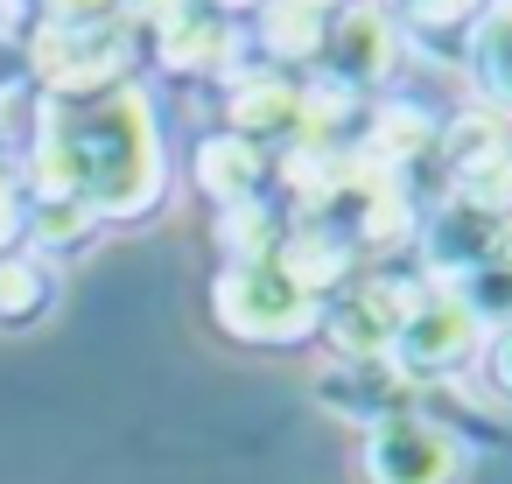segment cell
I'll return each instance as SVG.
<instances>
[{"label":"cell","mask_w":512,"mask_h":484,"mask_svg":"<svg viewBox=\"0 0 512 484\" xmlns=\"http://www.w3.org/2000/svg\"><path fill=\"white\" fill-rule=\"evenodd\" d=\"M29 197H78L92 218L134 225L155 218L169 197V155L148 92L127 78L99 99H43V127L22 169Z\"/></svg>","instance_id":"1"},{"label":"cell","mask_w":512,"mask_h":484,"mask_svg":"<svg viewBox=\"0 0 512 484\" xmlns=\"http://www.w3.org/2000/svg\"><path fill=\"white\" fill-rule=\"evenodd\" d=\"M211 316H218L225 337L267 344V351L302 344V337L323 330V302L302 295V288H295L288 274H274V267H225V274L211 281Z\"/></svg>","instance_id":"2"},{"label":"cell","mask_w":512,"mask_h":484,"mask_svg":"<svg viewBox=\"0 0 512 484\" xmlns=\"http://www.w3.org/2000/svg\"><path fill=\"white\" fill-rule=\"evenodd\" d=\"M358 470H365V484H463L470 449L442 421H428V414L407 407V414H386V421L365 428Z\"/></svg>","instance_id":"3"},{"label":"cell","mask_w":512,"mask_h":484,"mask_svg":"<svg viewBox=\"0 0 512 484\" xmlns=\"http://www.w3.org/2000/svg\"><path fill=\"white\" fill-rule=\"evenodd\" d=\"M29 71L50 99H99L120 92L134 71V29H99V36H64L36 29L29 36Z\"/></svg>","instance_id":"4"},{"label":"cell","mask_w":512,"mask_h":484,"mask_svg":"<svg viewBox=\"0 0 512 484\" xmlns=\"http://www.w3.org/2000/svg\"><path fill=\"white\" fill-rule=\"evenodd\" d=\"M477 351H484V323H477V309H470L456 288H435V295H421V302L407 309V323H400V337H393V358H386V365L414 386V379L463 372Z\"/></svg>","instance_id":"5"},{"label":"cell","mask_w":512,"mask_h":484,"mask_svg":"<svg viewBox=\"0 0 512 484\" xmlns=\"http://www.w3.org/2000/svg\"><path fill=\"white\" fill-rule=\"evenodd\" d=\"M414 302H421V295L400 288V281H386V274L337 288V302L323 309V337L337 344V365H386V358H393V337H400V323H407Z\"/></svg>","instance_id":"6"},{"label":"cell","mask_w":512,"mask_h":484,"mask_svg":"<svg viewBox=\"0 0 512 484\" xmlns=\"http://www.w3.org/2000/svg\"><path fill=\"white\" fill-rule=\"evenodd\" d=\"M393 57H400V22L386 8H372V0H344V8H330V36H323L330 85H344V92L386 85Z\"/></svg>","instance_id":"7"},{"label":"cell","mask_w":512,"mask_h":484,"mask_svg":"<svg viewBox=\"0 0 512 484\" xmlns=\"http://www.w3.org/2000/svg\"><path fill=\"white\" fill-rule=\"evenodd\" d=\"M225 120H232L225 134H239L253 148H267L281 134H302V85L288 71H239L232 92H225Z\"/></svg>","instance_id":"8"},{"label":"cell","mask_w":512,"mask_h":484,"mask_svg":"<svg viewBox=\"0 0 512 484\" xmlns=\"http://www.w3.org/2000/svg\"><path fill=\"white\" fill-rule=\"evenodd\" d=\"M351 239L337 232V225H323V218H295L288 232H281V246H274V274H288L302 295H337V288H351Z\"/></svg>","instance_id":"9"},{"label":"cell","mask_w":512,"mask_h":484,"mask_svg":"<svg viewBox=\"0 0 512 484\" xmlns=\"http://www.w3.org/2000/svg\"><path fill=\"white\" fill-rule=\"evenodd\" d=\"M190 176H197V190H211L218 211L253 204V197L267 190V148H253V141H239V134H211V141H197Z\"/></svg>","instance_id":"10"},{"label":"cell","mask_w":512,"mask_h":484,"mask_svg":"<svg viewBox=\"0 0 512 484\" xmlns=\"http://www.w3.org/2000/svg\"><path fill=\"white\" fill-rule=\"evenodd\" d=\"M323 36H330V15L309 8V0H260V50L274 71L323 64Z\"/></svg>","instance_id":"11"},{"label":"cell","mask_w":512,"mask_h":484,"mask_svg":"<svg viewBox=\"0 0 512 484\" xmlns=\"http://www.w3.org/2000/svg\"><path fill=\"white\" fill-rule=\"evenodd\" d=\"M428 148H442V127H435V113H421V106H379L372 113V127H365V148H358V162L365 169H386V176H400L407 162H421Z\"/></svg>","instance_id":"12"},{"label":"cell","mask_w":512,"mask_h":484,"mask_svg":"<svg viewBox=\"0 0 512 484\" xmlns=\"http://www.w3.org/2000/svg\"><path fill=\"white\" fill-rule=\"evenodd\" d=\"M50 302H57V274H50L43 253H29V246L0 253V330H29V323H43Z\"/></svg>","instance_id":"13"},{"label":"cell","mask_w":512,"mask_h":484,"mask_svg":"<svg viewBox=\"0 0 512 484\" xmlns=\"http://www.w3.org/2000/svg\"><path fill=\"white\" fill-rule=\"evenodd\" d=\"M232 50H239L232 29H225L218 15H204V8H197L190 22H176L169 36H155V57H162L169 71H183V78H218V71L232 64Z\"/></svg>","instance_id":"14"},{"label":"cell","mask_w":512,"mask_h":484,"mask_svg":"<svg viewBox=\"0 0 512 484\" xmlns=\"http://www.w3.org/2000/svg\"><path fill=\"white\" fill-rule=\"evenodd\" d=\"M281 232H288V218H281L267 197L218 211V246H225V267H267V260H274V246H281Z\"/></svg>","instance_id":"15"},{"label":"cell","mask_w":512,"mask_h":484,"mask_svg":"<svg viewBox=\"0 0 512 484\" xmlns=\"http://www.w3.org/2000/svg\"><path fill=\"white\" fill-rule=\"evenodd\" d=\"M99 218L78 204V197H29V211H22V246L29 253H71V246H85V232H92Z\"/></svg>","instance_id":"16"},{"label":"cell","mask_w":512,"mask_h":484,"mask_svg":"<svg viewBox=\"0 0 512 484\" xmlns=\"http://www.w3.org/2000/svg\"><path fill=\"white\" fill-rule=\"evenodd\" d=\"M470 64H477L484 92L512 106V0H498V8L477 22V36H470Z\"/></svg>","instance_id":"17"},{"label":"cell","mask_w":512,"mask_h":484,"mask_svg":"<svg viewBox=\"0 0 512 484\" xmlns=\"http://www.w3.org/2000/svg\"><path fill=\"white\" fill-rule=\"evenodd\" d=\"M134 0H43V29L64 36H99V29H134L127 22Z\"/></svg>","instance_id":"18"},{"label":"cell","mask_w":512,"mask_h":484,"mask_svg":"<svg viewBox=\"0 0 512 484\" xmlns=\"http://www.w3.org/2000/svg\"><path fill=\"white\" fill-rule=\"evenodd\" d=\"M442 148H449V162H456V176H470V169H484V162H498V155H512V141L498 134V120H456V127L442 134Z\"/></svg>","instance_id":"19"},{"label":"cell","mask_w":512,"mask_h":484,"mask_svg":"<svg viewBox=\"0 0 512 484\" xmlns=\"http://www.w3.org/2000/svg\"><path fill=\"white\" fill-rule=\"evenodd\" d=\"M393 8H400V22H407V29L442 36V29H463V22L484 8V0H393Z\"/></svg>","instance_id":"20"},{"label":"cell","mask_w":512,"mask_h":484,"mask_svg":"<svg viewBox=\"0 0 512 484\" xmlns=\"http://www.w3.org/2000/svg\"><path fill=\"white\" fill-rule=\"evenodd\" d=\"M477 365H484L491 393H498V400H512V323H505V330H484V351H477Z\"/></svg>","instance_id":"21"},{"label":"cell","mask_w":512,"mask_h":484,"mask_svg":"<svg viewBox=\"0 0 512 484\" xmlns=\"http://www.w3.org/2000/svg\"><path fill=\"white\" fill-rule=\"evenodd\" d=\"M22 211H29L22 176H15V169H0V253H15V239H22Z\"/></svg>","instance_id":"22"},{"label":"cell","mask_w":512,"mask_h":484,"mask_svg":"<svg viewBox=\"0 0 512 484\" xmlns=\"http://www.w3.org/2000/svg\"><path fill=\"white\" fill-rule=\"evenodd\" d=\"M211 8H260V0H211Z\"/></svg>","instance_id":"23"},{"label":"cell","mask_w":512,"mask_h":484,"mask_svg":"<svg viewBox=\"0 0 512 484\" xmlns=\"http://www.w3.org/2000/svg\"><path fill=\"white\" fill-rule=\"evenodd\" d=\"M309 8H323V15H330V8H344V0H309Z\"/></svg>","instance_id":"24"}]
</instances>
